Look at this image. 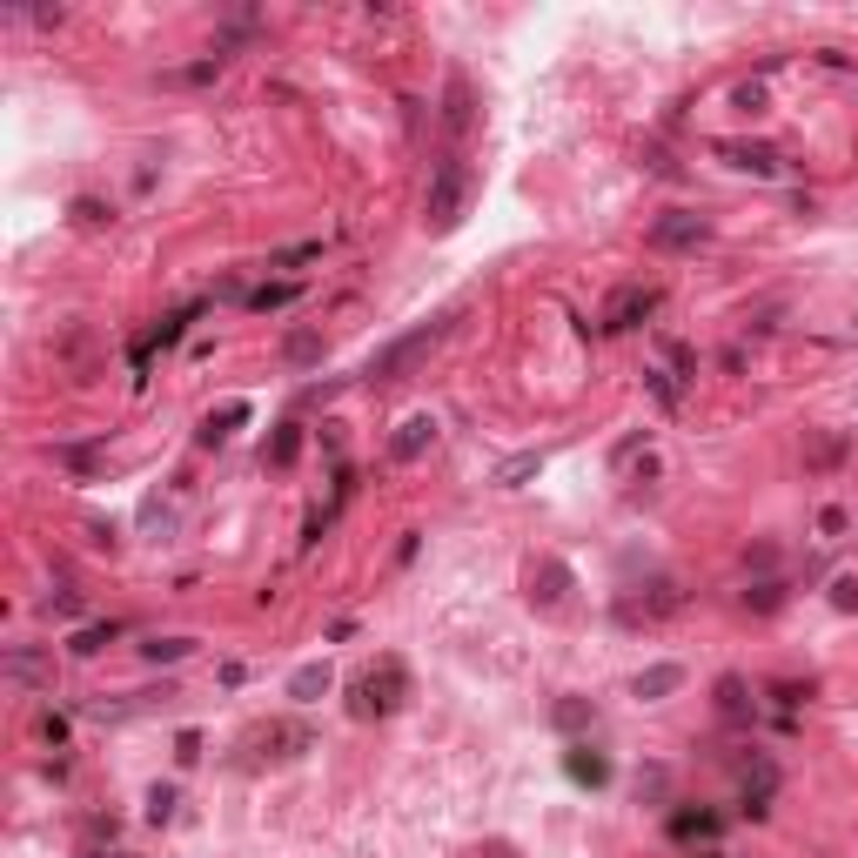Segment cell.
<instances>
[{"label":"cell","mask_w":858,"mask_h":858,"mask_svg":"<svg viewBox=\"0 0 858 858\" xmlns=\"http://www.w3.org/2000/svg\"><path fill=\"white\" fill-rule=\"evenodd\" d=\"M470 188H476V175H470V161L463 155H436V168H429V235H450L456 222H463V208H470Z\"/></svg>","instance_id":"6da1fadb"},{"label":"cell","mask_w":858,"mask_h":858,"mask_svg":"<svg viewBox=\"0 0 858 858\" xmlns=\"http://www.w3.org/2000/svg\"><path fill=\"white\" fill-rule=\"evenodd\" d=\"M450 322H456V316H436V322H423V329H409V336H396L389 349H376V356H369V369H362V376H369L376 389L403 383L409 369H416V362H423L429 349H436V342L450 336Z\"/></svg>","instance_id":"7a4b0ae2"},{"label":"cell","mask_w":858,"mask_h":858,"mask_svg":"<svg viewBox=\"0 0 858 858\" xmlns=\"http://www.w3.org/2000/svg\"><path fill=\"white\" fill-rule=\"evenodd\" d=\"M403 698H409V671L396 657H383V664L356 684V718H389V711H403Z\"/></svg>","instance_id":"3957f363"},{"label":"cell","mask_w":858,"mask_h":858,"mask_svg":"<svg viewBox=\"0 0 858 858\" xmlns=\"http://www.w3.org/2000/svg\"><path fill=\"white\" fill-rule=\"evenodd\" d=\"M657 309H664V289L657 282H631V289H617L604 302V329L617 336V329H637V322H651Z\"/></svg>","instance_id":"277c9868"},{"label":"cell","mask_w":858,"mask_h":858,"mask_svg":"<svg viewBox=\"0 0 858 858\" xmlns=\"http://www.w3.org/2000/svg\"><path fill=\"white\" fill-rule=\"evenodd\" d=\"M704 235H711V222H704L698 208H671V215H657L651 228H644V242L664 255H678V249H698Z\"/></svg>","instance_id":"5b68a950"},{"label":"cell","mask_w":858,"mask_h":858,"mask_svg":"<svg viewBox=\"0 0 858 858\" xmlns=\"http://www.w3.org/2000/svg\"><path fill=\"white\" fill-rule=\"evenodd\" d=\"M309 745H316V738H309V724H289V718H275V724H262V731H249V751L262 758V765H289V758H302Z\"/></svg>","instance_id":"8992f818"},{"label":"cell","mask_w":858,"mask_h":858,"mask_svg":"<svg viewBox=\"0 0 858 858\" xmlns=\"http://www.w3.org/2000/svg\"><path fill=\"white\" fill-rule=\"evenodd\" d=\"M443 128L450 135H470L476 128V94H470V74L450 68V81H443Z\"/></svg>","instance_id":"52a82bcc"},{"label":"cell","mask_w":858,"mask_h":858,"mask_svg":"<svg viewBox=\"0 0 858 858\" xmlns=\"http://www.w3.org/2000/svg\"><path fill=\"white\" fill-rule=\"evenodd\" d=\"M429 443H436V416H409V423H396V436H389V456H396V463H416V456H429Z\"/></svg>","instance_id":"ba28073f"},{"label":"cell","mask_w":858,"mask_h":858,"mask_svg":"<svg viewBox=\"0 0 858 858\" xmlns=\"http://www.w3.org/2000/svg\"><path fill=\"white\" fill-rule=\"evenodd\" d=\"M711 155L731 161V168H751V175H778V155H771L765 141H718Z\"/></svg>","instance_id":"9c48e42d"},{"label":"cell","mask_w":858,"mask_h":858,"mask_svg":"<svg viewBox=\"0 0 858 858\" xmlns=\"http://www.w3.org/2000/svg\"><path fill=\"white\" fill-rule=\"evenodd\" d=\"M0 678L7 684H47L54 678V657L47 651H7L0 657Z\"/></svg>","instance_id":"30bf717a"},{"label":"cell","mask_w":858,"mask_h":858,"mask_svg":"<svg viewBox=\"0 0 858 858\" xmlns=\"http://www.w3.org/2000/svg\"><path fill=\"white\" fill-rule=\"evenodd\" d=\"M564 590H570V570L557 564V557H543V564H530V597H537L543 610H550V604H564Z\"/></svg>","instance_id":"8fae6325"},{"label":"cell","mask_w":858,"mask_h":858,"mask_svg":"<svg viewBox=\"0 0 858 858\" xmlns=\"http://www.w3.org/2000/svg\"><path fill=\"white\" fill-rule=\"evenodd\" d=\"M678 684H684V671H678V664H651V671H637V678H631V698L657 704V698H671Z\"/></svg>","instance_id":"7c38bea8"},{"label":"cell","mask_w":858,"mask_h":858,"mask_svg":"<svg viewBox=\"0 0 858 858\" xmlns=\"http://www.w3.org/2000/svg\"><path fill=\"white\" fill-rule=\"evenodd\" d=\"M222 54H202V61H188V68H168L161 74V81H168V88H208V81H222Z\"/></svg>","instance_id":"4fadbf2b"},{"label":"cell","mask_w":858,"mask_h":858,"mask_svg":"<svg viewBox=\"0 0 858 858\" xmlns=\"http://www.w3.org/2000/svg\"><path fill=\"white\" fill-rule=\"evenodd\" d=\"M718 718L724 724H751V684L745 678H718Z\"/></svg>","instance_id":"5bb4252c"},{"label":"cell","mask_w":858,"mask_h":858,"mask_svg":"<svg viewBox=\"0 0 858 858\" xmlns=\"http://www.w3.org/2000/svg\"><path fill=\"white\" fill-rule=\"evenodd\" d=\"M295 456H302V423H282L269 443H262V463H269V470H289Z\"/></svg>","instance_id":"9a60e30c"},{"label":"cell","mask_w":858,"mask_h":858,"mask_svg":"<svg viewBox=\"0 0 858 858\" xmlns=\"http://www.w3.org/2000/svg\"><path fill=\"white\" fill-rule=\"evenodd\" d=\"M322 691H329V664H302V671L289 678V698L295 704H316Z\"/></svg>","instance_id":"2e32d148"},{"label":"cell","mask_w":858,"mask_h":858,"mask_svg":"<svg viewBox=\"0 0 858 858\" xmlns=\"http://www.w3.org/2000/svg\"><path fill=\"white\" fill-rule=\"evenodd\" d=\"M295 282H262V289H249V302H242V309H255V316H269V309H289L295 302Z\"/></svg>","instance_id":"e0dca14e"},{"label":"cell","mask_w":858,"mask_h":858,"mask_svg":"<svg viewBox=\"0 0 858 858\" xmlns=\"http://www.w3.org/2000/svg\"><path fill=\"white\" fill-rule=\"evenodd\" d=\"M282 362H289V369H309V362H322V336H316V329H295V336L282 342Z\"/></svg>","instance_id":"ac0fdd59"},{"label":"cell","mask_w":858,"mask_h":858,"mask_svg":"<svg viewBox=\"0 0 858 858\" xmlns=\"http://www.w3.org/2000/svg\"><path fill=\"white\" fill-rule=\"evenodd\" d=\"M537 470H543V450L503 456V463H497V483H503V490H523V476H537Z\"/></svg>","instance_id":"d6986e66"},{"label":"cell","mask_w":858,"mask_h":858,"mask_svg":"<svg viewBox=\"0 0 858 858\" xmlns=\"http://www.w3.org/2000/svg\"><path fill=\"white\" fill-rule=\"evenodd\" d=\"M678 604H684V597H678L671 577H651V584H644V617H671Z\"/></svg>","instance_id":"ffe728a7"},{"label":"cell","mask_w":858,"mask_h":858,"mask_svg":"<svg viewBox=\"0 0 858 858\" xmlns=\"http://www.w3.org/2000/svg\"><path fill=\"white\" fill-rule=\"evenodd\" d=\"M590 718H597V704H590V698H557V711H550L557 731H584Z\"/></svg>","instance_id":"44dd1931"},{"label":"cell","mask_w":858,"mask_h":858,"mask_svg":"<svg viewBox=\"0 0 858 858\" xmlns=\"http://www.w3.org/2000/svg\"><path fill=\"white\" fill-rule=\"evenodd\" d=\"M671 838H718V812H671Z\"/></svg>","instance_id":"7402d4cb"},{"label":"cell","mask_w":858,"mask_h":858,"mask_svg":"<svg viewBox=\"0 0 858 858\" xmlns=\"http://www.w3.org/2000/svg\"><path fill=\"white\" fill-rule=\"evenodd\" d=\"M564 771L577 778V785H604V778H610V765L597 758V751H570V758H564Z\"/></svg>","instance_id":"603a6c76"},{"label":"cell","mask_w":858,"mask_h":858,"mask_svg":"<svg viewBox=\"0 0 858 858\" xmlns=\"http://www.w3.org/2000/svg\"><path fill=\"white\" fill-rule=\"evenodd\" d=\"M242 416H249V409H242V403H228L222 416H208V423H202V436H195V443H202V450H215V443H228V429L242 423Z\"/></svg>","instance_id":"cb8c5ba5"},{"label":"cell","mask_w":858,"mask_h":858,"mask_svg":"<svg viewBox=\"0 0 858 858\" xmlns=\"http://www.w3.org/2000/svg\"><path fill=\"white\" fill-rule=\"evenodd\" d=\"M114 637H121V624H88V631L74 637L68 651H74V657H101V651H108V644H114Z\"/></svg>","instance_id":"d4e9b609"},{"label":"cell","mask_w":858,"mask_h":858,"mask_svg":"<svg viewBox=\"0 0 858 858\" xmlns=\"http://www.w3.org/2000/svg\"><path fill=\"white\" fill-rule=\"evenodd\" d=\"M302 262H322V242H295V249L269 255V269H302Z\"/></svg>","instance_id":"484cf974"},{"label":"cell","mask_w":858,"mask_h":858,"mask_svg":"<svg viewBox=\"0 0 858 858\" xmlns=\"http://www.w3.org/2000/svg\"><path fill=\"white\" fill-rule=\"evenodd\" d=\"M141 657H148V664H181V657H188V637H155V644H141Z\"/></svg>","instance_id":"4316f807"},{"label":"cell","mask_w":858,"mask_h":858,"mask_svg":"<svg viewBox=\"0 0 858 858\" xmlns=\"http://www.w3.org/2000/svg\"><path fill=\"white\" fill-rule=\"evenodd\" d=\"M54 463H68L74 476H94V443H61V450H54Z\"/></svg>","instance_id":"83f0119b"},{"label":"cell","mask_w":858,"mask_h":858,"mask_svg":"<svg viewBox=\"0 0 858 858\" xmlns=\"http://www.w3.org/2000/svg\"><path fill=\"white\" fill-rule=\"evenodd\" d=\"M778 604H785V584H751L745 590V610H758V617H771Z\"/></svg>","instance_id":"f1b7e54d"},{"label":"cell","mask_w":858,"mask_h":858,"mask_svg":"<svg viewBox=\"0 0 858 858\" xmlns=\"http://www.w3.org/2000/svg\"><path fill=\"white\" fill-rule=\"evenodd\" d=\"M74 222H81V228H108V222H114V208H108V202H94V195H81V202H74Z\"/></svg>","instance_id":"f546056e"},{"label":"cell","mask_w":858,"mask_h":858,"mask_svg":"<svg viewBox=\"0 0 858 858\" xmlns=\"http://www.w3.org/2000/svg\"><path fill=\"white\" fill-rule=\"evenodd\" d=\"M81 610H88V604H81V590H68V584L47 597V617H81Z\"/></svg>","instance_id":"4dcf8cb0"},{"label":"cell","mask_w":858,"mask_h":858,"mask_svg":"<svg viewBox=\"0 0 858 858\" xmlns=\"http://www.w3.org/2000/svg\"><path fill=\"white\" fill-rule=\"evenodd\" d=\"M731 108H738V114H765V88H758V81L731 88Z\"/></svg>","instance_id":"1f68e13d"},{"label":"cell","mask_w":858,"mask_h":858,"mask_svg":"<svg viewBox=\"0 0 858 858\" xmlns=\"http://www.w3.org/2000/svg\"><path fill=\"white\" fill-rule=\"evenodd\" d=\"M168 812H175V791H168V785H155V791H148V818H155V825H161V818H168Z\"/></svg>","instance_id":"d6a6232c"},{"label":"cell","mask_w":858,"mask_h":858,"mask_svg":"<svg viewBox=\"0 0 858 858\" xmlns=\"http://www.w3.org/2000/svg\"><path fill=\"white\" fill-rule=\"evenodd\" d=\"M771 698H778V704L791 711V704H805V698H812V684H771Z\"/></svg>","instance_id":"836d02e7"},{"label":"cell","mask_w":858,"mask_h":858,"mask_svg":"<svg viewBox=\"0 0 858 858\" xmlns=\"http://www.w3.org/2000/svg\"><path fill=\"white\" fill-rule=\"evenodd\" d=\"M664 349H671V369H678V376H698V356H691L684 342H664Z\"/></svg>","instance_id":"e575fe53"},{"label":"cell","mask_w":858,"mask_h":858,"mask_svg":"<svg viewBox=\"0 0 858 858\" xmlns=\"http://www.w3.org/2000/svg\"><path fill=\"white\" fill-rule=\"evenodd\" d=\"M838 450H845L838 436H818V443H812V463H818V470H825V463H838Z\"/></svg>","instance_id":"d590c367"},{"label":"cell","mask_w":858,"mask_h":858,"mask_svg":"<svg viewBox=\"0 0 858 858\" xmlns=\"http://www.w3.org/2000/svg\"><path fill=\"white\" fill-rule=\"evenodd\" d=\"M651 389H657V403H678V383H671L664 369H651Z\"/></svg>","instance_id":"8d00e7d4"},{"label":"cell","mask_w":858,"mask_h":858,"mask_svg":"<svg viewBox=\"0 0 858 858\" xmlns=\"http://www.w3.org/2000/svg\"><path fill=\"white\" fill-rule=\"evenodd\" d=\"M88 858H121V852H88Z\"/></svg>","instance_id":"74e56055"}]
</instances>
